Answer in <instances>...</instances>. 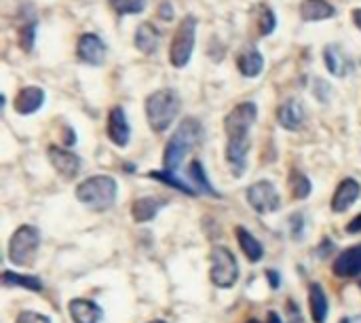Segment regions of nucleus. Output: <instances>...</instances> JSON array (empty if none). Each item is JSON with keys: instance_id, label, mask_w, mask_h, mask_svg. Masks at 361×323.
<instances>
[{"instance_id": "nucleus-28", "label": "nucleus", "mask_w": 361, "mask_h": 323, "mask_svg": "<svg viewBox=\"0 0 361 323\" xmlns=\"http://www.w3.org/2000/svg\"><path fill=\"white\" fill-rule=\"evenodd\" d=\"M290 188H292V197L296 201H302L311 195L313 186L309 182V178L300 171H292V178H290Z\"/></svg>"}, {"instance_id": "nucleus-24", "label": "nucleus", "mask_w": 361, "mask_h": 323, "mask_svg": "<svg viewBox=\"0 0 361 323\" xmlns=\"http://www.w3.org/2000/svg\"><path fill=\"white\" fill-rule=\"evenodd\" d=\"M2 284L6 288H23V290H30V292H40L42 290V281L38 277H30V275H19V273H13V271H4L2 273Z\"/></svg>"}, {"instance_id": "nucleus-8", "label": "nucleus", "mask_w": 361, "mask_h": 323, "mask_svg": "<svg viewBox=\"0 0 361 323\" xmlns=\"http://www.w3.org/2000/svg\"><path fill=\"white\" fill-rule=\"evenodd\" d=\"M247 203L256 214L264 216V214L277 212L281 207V195L273 182L260 180L247 188Z\"/></svg>"}, {"instance_id": "nucleus-22", "label": "nucleus", "mask_w": 361, "mask_h": 323, "mask_svg": "<svg viewBox=\"0 0 361 323\" xmlns=\"http://www.w3.org/2000/svg\"><path fill=\"white\" fill-rule=\"evenodd\" d=\"M237 68L243 76L254 78L264 70V57L258 49H245L239 57H237Z\"/></svg>"}, {"instance_id": "nucleus-4", "label": "nucleus", "mask_w": 361, "mask_h": 323, "mask_svg": "<svg viewBox=\"0 0 361 323\" xmlns=\"http://www.w3.org/2000/svg\"><path fill=\"white\" fill-rule=\"evenodd\" d=\"M209 279L220 290H231L239 279V262L235 254L224 248L216 245L209 254Z\"/></svg>"}, {"instance_id": "nucleus-6", "label": "nucleus", "mask_w": 361, "mask_h": 323, "mask_svg": "<svg viewBox=\"0 0 361 323\" xmlns=\"http://www.w3.org/2000/svg\"><path fill=\"white\" fill-rule=\"evenodd\" d=\"M195 38H197V19L192 15H186L173 38H171V47H169V61L173 68H184L195 51Z\"/></svg>"}, {"instance_id": "nucleus-5", "label": "nucleus", "mask_w": 361, "mask_h": 323, "mask_svg": "<svg viewBox=\"0 0 361 323\" xmlns=\"http://www.w3.org/2000/svg\"><path fill=\"white\" fill-rule=\"evenodd\" d=\"M38 248H40L38 228L23 224L13 233V237L8 241V260L15 267H30L38 254Z\"/></svg>"}, {"instance_id": "nucleus-9", "label": "nucleus", "mask_w": 361, "mask_h": 323, "mask_svg": "<svg viewBox=\"0 0 361 323\" xmlns=\"http://www.w3.org/2000/svg\"><path fill=\"white\" fill-rule=\"evenodd\" d=\"M47 154H49V161H51L53 169H55L61 178L74 180V178L78 176L82 161H80V157H76L72 150H66V148H59V146H49Z\"/></svg>"}, {"instance_id": "nucleus-26", "label": "nucleus", "mask_w": 361, "mask_h": 323, "mask_svg": "<svg viewBox=\"0 0 361 323\" xmlns=\"http://www.w3.org/2000/svg\"><path fill=\"white\" fill-rule=\"evenodd\" d=\"M188 173H190V180L197 184V190H199V193H203V195H212V197L216 195V188L212 186V182H209V178H207V173H205V169H203L201 161H192V163H190Z\"/></svg>"}, {"instance_id": "nucleus-17", "label": "nucleus", "mask_w": 361, "mask_h": 323, "mask_svg": "<svg viewBox=\"0 0 361 323\" xmlns=\"http://www.w3.org/2000/svg\"><path fill=\"white\" fill-rule=\"evenodd\" d=\"M167 205V199L163 197H142L131 205V216L135 222H150L157 218V214Z\"/></svg>"}, {"instance_id": "nucleus-27", "label": "nucleus", "mask_w": 361, "mask_h": 323, "mask_svg": "<svg viewBox=\"0 0 361 323\" xmlns=\"http://www.w3.org/2000/svg\"><path fill=\"white\" fill-rule=\"evenodd\" d=\"M148 178H154V180H161L163 184H167V186H173L176 190H180V193H184V195H190V197H195L197 195V188H192L188 182H182V180H178L171 171H150L148 173Z\"/></svg>"}, {"instance_id": "nucleus-39", "label": "nucleus", "mask_w": 361, "mask_h": 323, "mask_svg": "<svg viewBox=\"0 0 361 323\" xmlns=\"http://www.w3.org/2000/svg\"><path fill=\"white\" fill-rule=\"evenodd\" d=\"M341 323H351V319H349V317H345V319H341Z\"/></svg>"}, {"instance_id": "nucleus-40", "label": "nucleus", "mask_w": 361, "mask_h": 323, "mask_svg": "<svg viewBox=\"0 0 361 323\" xmlns=\"http://www.w3.org/2000/svg\"><path fill=\"white\" fill-rule=\"evenodd\" d=\"M148 323H167V322H163V319H154V322H148Z\"/></svg>"}, {"instance_id": "nucleus-36", "label": "nucleus", "mask_w": 361, "mask_h": 323, "mask_svg": "<svg viewBox=\"0 0 361 323\" xmlns=\"http://www.w3.org/2000/svg\"><path fill=\"white\" fill-rule=\"evenodd\" d=\"M353 23L361 30V8H355V11H353Z\"/></svg>"}, {"instance_id": "nucleus-11", "label": "nucleus", "mask_w": 361, "mask_h": 323, "mask_svg": "<svg viewBox=\"0 0 361 323\" xmlns=\"http://www.w3.org/2000/svg\"><path fill=\"white\" fill-rule=\"evenodd\" d=\"M360 182H357L355 178H345V180L338 184V188H336V193H334V197H332V212H334V214H345V212H349V209L355 205V201L360 199Z\"/></svg>"}, {"instance_id": "nucleus-18", "label": "nucleus", "mask_w": 361, "mask_h": 323, "mask_svg": "<svg viewBox=\"0 0 361 323\" xmlns=\"http://www.w3.org/2000/svg\"><path fill=\"white\" fill-rule=\"evenodd\" d=\"M336 15V8L328 0H302L300 2V17L305 21H324Z\"/></svg>"}, {"instance_id": "nucleus-14", "label": "nucleus", "mask_w": 361, "mask_h": 323, "mask_svg": "<svg viewBox=\"0 0 361 323\" xmlns=\"http://www.w3.org/2000/svg\"><path fill=\"white\" fill-rule=\"evenodd\" d=\"M70 317L74 323H99L104 317V311L99 305H95L93 300H85V298H74L68 305Z\"/></svg>"}, {"instance_id": "nucleus-37", "label": "nucleus", "mask_w": 361, "mask_h": 323, "mask_svg": "<svg viewBox=\"0 0 361 323\" xmlns=\"http://www.w3.org/2000/svg\"><path fill=\"white\" fill-rule=\"evenodd\" d=\"M66 131H68V133L63 135V140H66V142H68V144L72 146V144L76 142V138H74V133H72V129H66Z\"/></svg>"}, {"instance_id": "nucleus-16", "label": "nucleus", "mask_w": 361, "mask_h": 323, "mask_svg": "<svg viewBox=\"0 0 361 323\" xmlns=\"http://www.w3.org/2000/svg\"><path fill=\"white\" fill-rule=\"evenodd\" d=\"M277 121L288 131H298L305 123V108L298 99H288L277 110Z\"/></svg>"}, {"instance_id": "nucleus-3", "label": "nucleus", "mask_w": 361, "mask_h": 323, "mask_svg": "<svg viewBox=\"0 0 361 323\" xmlns=\"http://www.w3.org/2000/svg\"><path fill=\"white\" fill-rule=\"evenodd\" d=\"M180 114V95L173 89H159L146 99V118L152 131L163 133Z\"/></svg>"}, {"instance_id": "nucleus-19", "label": "nucleus", "mask_w": 361, "mask_h": 323, "mask_svg": "<svg viewBox=\"0 0 361 323\" xmlns=\"http://www.w3.org/2000/svg\"><path fill=\"white\" fill-rule=\"evenodd\" d=\"M309 309H311V317L315 323H326L328 319V296L324 292V288L319 284H311L309 286Z\"/></svg>"}, {"instance_id": "nucleus-20", "label": "nucleus", "mask_w": 361, "mask_h": 323, "mask_svg": "<svg viewBox=\"0 0 361 323\" xmlns=\"http://www.w3.org/2000/svg\"><path fill=\"white\" fill-rule=\"evenodd\" d=\"M235 235H237V241H239L241 252L247 256L250 262H260V260L264 258V248H262V243H260L245 226H237V228H235Z\"/></svg>"}, {"instance_id": "nucleus-38", "label": "nucleus", "mask_w": 361, "mask_h": 323, "mask_svg": "<svg viewBox=\"0 0 361 323\" xmlns=\"http://www.w3.org/2000/svg\"><path fill=\"white\" fill-rule=\"evenodd\" d=\"M267 317H269V323H283L281 322V317H279L277 313H269Z\"/></svg>"}, {"instance_id": "nucleus-15", "label": "nucleus", "mask_w": 361, "mask_h": 323, "mask_svg": "<svg viewBox=\"0 0 361 323\" xmlns=\"http://www.w3.org/2000/svg\"><path fill=\"white\" fill-rule=\"evenodd\" d=\"M42 104H44V91L40 87H23L17 93L13 108L17 114L27 116V114H34L36 110H40Z\"/></svg>"}, {"instance_id": "nucleus-29", "label": "nucleus", "mask_w": 361, "mask_h": 323, "mask_svg": "<svg viewBox=\"0 0 361 323\" xmlns=\"http://www.w3.org/2000/svg\"><path fill=\"white\" fill-rule=\"evenodd\" d=\"M110 6L118 15H137L146 8V0H110Z\"/></svg>"}, {"instance_id": "nucleus-2", "label": "nucleus", "mask_w": 361, "mask_h": 323, "mask_svg": "<svg viewBox=\"0 0 361 323\" xmlns=\"http://www.w3.org/2000/svg\"><path fill=\"white\" fill-rule=\"evenodd\" d=\"M118 184L110 176H91L76 186V199L93 212H106L114 205Z\"/></svg>"}, {"instance_id": "nucleus-12", "label": "nucleus", "mask_w": 361, "mask_h": 323, "mask_svg": "<svg viewBox=\"0 0 361 323\" xmlns=\"http://www.w3.org/2000/svg\"><path fill=\"white\" fill-rule=\"evenodd\" d=\"M108 138L112 140V144H116L121 148L129 144L131 127H129L127 114H125V110L121 106L110 110V116H108Z\"/></svg>"}, {"instance_id": "nucleus-34", "label": "nucleus", "mask_w": 361, "mask_h": 323, "mask_svg": "<svg viewBox=\"0 0 361 323\" xmlns=\"http://www.w3.org/2000/svg\"><path fill=\"white\" fill-rule=\"evenodd\" d=\"M347 233L349 235H355V233H361V214L355 218V220H351L349 224H347Z\"/></svg>"}, {"instance_id": "nucleus-1", "label": "nucleus", "mask_w": 361, "mask_h": 323, "mask_svg": "<svg viewBox=\"0 0 361 323\" xmlns=\"http://www.w3.org/2000/svg\"><path fill=\"white\" fill-rule=\"evenodd\" d=\"M201 123L197 118H184L178 129L173 131V135L169 138L167 146H165V154H163V165L165 171H176L180 167V163L184 161V157L199 144L201 140Z\"/></svg>"}, {"instance_id": "nucleus-33", "label": "nucleus", "mask_w": 361, "mask_h": 323, "mask_svg": "<svg viewBox=\"0 0 361 323\" xmlns=\"http://www.w3.org/2000/svg\"><path fill=\"white\" fill-rule=\"evenodd\" d=\"M159 15H161V19L169 21V19L173 17V8H171V4H169V2H163V4H161V13H159Z\"/></svg>"}, {"instance_id": "nucleus-21", "label": "nucleus", "mask_w": 361, "mask_h": 323, "mask_svg": "<svg viewBox=\"0 0 361 323\" xmlns=\"http://www.w3.org/2000/svg\"><path fill=\"white\" fill-rule=\"evenodd\" d=\"M135 47L146 53V55H152L157 49H159V42H161V34L159 30L152 25V23H142L137 30H135V38H133Z\"/></svg>"}, {"instance_id": "nucleus-35", "label": "nucleus", "mask_w": 361, "mask_h": 323, "mask_svg": "<svg viewBox=\"0 0 361 323\" xmlns=\"http://www.w3.org/2000/svg\"><path fill=\"white\" fill-rule=\"evenodd\" d=\"M267 277H269L273 290H277V288L281 286V279H279V273H277V271H267Z\"/></svg>"}, {"instance_id": "nucleus-13", "label": "nucleus", "mask_w": 361, "mask_h": 323, "mask_svg": "<svg viewBox=\"0 0 361 323\" xmlns=\"http://www.w3.org/2000/svg\"><path fill=\"white\" fill-rule=\"evenodd\" d=\"M334 275L343 277V279H351V277H360L361 275V243L353 245L349 250H345L343 254H338V258L334 260Z\"/></svg>"}, {"instance_id": "nucleus-7", "label": "nucleus", "mask_w": 361, "mask_h": 323, "mask_svg": "<svg viewBox=\"0 0 361 323\" xmlns=\"http://www.w3.org/2000/svg\"><path fill=\"white\" fill-rule=\"evenodd\" d=\"M258 118V108L252 102H243L239 106H235L226 121H224V131L228 140H241V138H250V129L254 127Z\"/></svg>"}, {"instance_id": "nucleus-23", "label": "nucleus", "mask_w": 361, "mask_h": 323, "mask_svg": "<svg viewBox=\"0 0 361 323\" xmlns=\"http://www.w3.org/2000/svg\"><path fill=\"white\" fill-rule=\"evenodd\" d=\"M324 61H326V66H328V70H330L332 76H338V78L347 76V72H349V59L345 57V53L336 44L326 47Z\"/></svg>"}, {"instance_id": "nucleus-25", "label": "nucleus", "mask_w": 361, "mask_h": 323, "mask_svg": "<svg viewBox=\"0 0 361 323\" xmlns=\"http://www.w3.org/2000/svg\"><path fill=\"white\" fill-rule=\"evenodd\" d=\"M256 25H258V32H260V36H269V34H273L275 32V28H277V17H275V13H273V8L269 6V4H264V2H260L258 6H256Z\"/></svg>"}, {"instance_id": "nucleus-41", "label": "nucleus", "mask_w": 361, "mask_h": 323, "mask_svg": "<svg viewBox=\"0 0 361 323\" xmlns=\"http://www.w3.org/2000/svg\"><path fill=\"white\" fill-rule=\"evenodd\" d=\"M247 323H260V322H256V319H252V322H247Z\"/></svg>"}, {"instance_id": "nucleus-31", "label": "nucleus", "mask_w": 361, "mask_h": 323, "mask_svg": "<svg viewBox=\"0 0 361 323\" xmlns=\"http://www.w3.org/2000/svg\"><path fill=\"white\" fill-rule=\"evenodd\" d=\"M15 323H51V319L40 315V313H34V311H23V313L17 315Z\"/></svg>"}, {"instance_id": "nucleus-42", "label": "nucleus", "mask_w": 361, "mask_h": 323, "mask_svg": "<svg viewBox=\"0 0 361 323\" xmlns=\"http://www.w3.org/2000/svg\"><path fill=\"white\" fill-rule=\"evenodd\" d=\"M360 288H361V284H360Z\"/></svg>"}, {"instance_id": "nucleus-10", "label": "nucleus", "mask_w": 361, "mask_h": 323, "mask_svg": "<svg viewBox=\"0 0 361 323\" xmlns=\"http://www.w3.org/2000/svg\"><path fill=\"white\" fill-rule=\"evenodd\" d=\"M78 59L89 63V66H102L106 59V44L97 34H82L76 44Z\"/></svg>"}, {"instance_id": "nucleus-30", "label": "nucleus", "mask_w": 361, "mask_h": 323, "mask_svg": "<svg viewBox=\"0 0 361 323\" xmlns=\"http://www.w3.org/2000/svg\"><path fill=\"white\" fill-rule=\"evenodd\" d=\"M34 38H36V23H25L21 30H19V44H21V49L27 53V51H32V47H34Z\"/></svg>"}, {"instance_id": "nucleus-32", "label": "nucleus", "mask_w": 361, "mask_h": 323, "mask_svg": "<svg viewBox=\"0 0 361 323\" xmlns=\"http://www.w3.org/2000/svg\"><path fill=\"white\" fill-rule=\"evenodd\" d=\"M292 231H294V239H302V233H305V216L302 214H294L292 216Z\"/></svg>"}]
</instances>
